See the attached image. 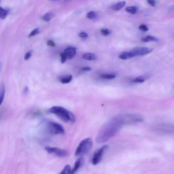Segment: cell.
<instances>
[{
    "label": "cell",
    "mask_w": 174,
    "mask_h": 174,
    "mask_svg": "<svg viewBox=\"0 0 174 174\" xmlns=\"http://www.w3.org/2000/svg\"><path fill=\"white\" fill-rule=\"evenodd\" d=\"M8 13V10L0 7V18L1 19H5Z\"/></svg>",
    "instance_id": "obj_18"
},
{
    "label": "cell",
    "mask_w": 174,
    "mask_h": 174,
    "mask_svg": "<svg viewBox=\"0 0 174 174\" xmlns=\"http://www.w3.org/2000/svg\"><path fill=\"white\" fill-rule=\"evenodd\" d=\"M60 56L61 58V62L62 63H64L66 62L67 59L66 55L64 54V53H62L60 54Z\"/></svg>",
    "instance_id": "obj_25"
},
{
    "label": "cell",
    "mask_w": 174,
    "mask_h": 174,
    "mask_svg": "<svg viewBox=\"0 0 174 174\" xmlns=\"http://www.w3.org/2000/svg\"><path fill=\"white\" fill-rule=\"evenodd\" d=\"M73 78V76L70 75L67 76H65L62 78L60 79V82L62 84H67L71 82Z\"/></svg>",
    "instance_id": "obj_16"
},
{
    "label": "cell",
    "mask_w": 174,
    "mask_h": 174,
    "mask_svg": "<svg viewBox=\"0 0 174 174\" xmlns=\"http://www.w3.org/2000/svg\"><path fill=\"white\" fill-rule=\"evenodd\" d=\"M110 123H106L102 127L96 136V141L98 143H103L107 141L117 133L121 127L114 126Z\"/></svg>",
    "instance_id": "obj_1"
},
{
    "label": "cell",
    "mask_w": 174,
    "mask_h": 174,
    "mask_svg": "<svg viewBox=\"0 0 174 174\" xmlns=\"http://www.w3.org/2000/svg\"><path fill=\"white\" fill-rule=\"evenodd\" d=\"M74 48L70 47L65 50L64 54H65L67 58L71 59L75 56L76 51Z\"/></svg>",
    "instance_id": "obj_9"
},
{
    "label": "cell",
    "mask_w": 174,
    "mask_h": 174,
    "mask_svg": "<svg viewBox=\"0 0 174 174\" xmlns=\"http://www.w3.org/2000/svg\"><path fill=\"white\" fill-rule=\"evenodd\" d=\"M45 149L48 153L54 154L60 157H65L69 155V152L67 150L61 149L58 148L47 146L45 147Z\"/></svg>",
    "instance_id": "obj_7"
},
{
    "label": "cell",
    "mask_w": 174,
    "mask_h": 174,
    "mask_svg": "<svg viewBox=\"0 0 174 174\" xmlns=\"http://www.w3.org/2000/svg\"><path fill=\"white\" fill-rule=\"evenodd\" d=\"M55 15L52 13L49 12L46 14L42 16V19L44 21L49 22L51 21L54 17Z\"/></svg>",
    "instance_id": "obj_15"
},
{
    "label": "cell",
    "mask_w": 174,
    "mask_h": 174,
    "mask_svg": "<svg viewBox=\"0 0 174 174\" xmlns=\"http://www.w3.org/2000/svg\"><path fill=\"white\" fill-rule=\"evenodd\" d=\"M83 58L85 60L89 61H94L97 59V57L94 53H86L83 55Z\"/></svg>",
    "instance_id": "obj_12"
},
{
    "label": "cell",
    "mask_w": 174,
    "mask_h": 174,
    "mask_svg": "<svg viewBox=\"0 0 174 174\" xmlns=\"http://www.w3.org/2000/svg\"><path fill=\"white\" fill-rule=\"evenodd\" d=\"M1 63H0V71H1Z\"/></svg>",
    "instance_id": "obj_32"
},
{
    "label": "cell",
    "mask_w": 174,
    "mask_h": 174,
    "mask_svg": "<svg viewBox=\"0 0 174 174\" xmlns=\"http://www.w3.org/2000/svg\"><path fill=\"white\" fill-rule=\"evenodd\" d=\"M91 68L89 67H84L82 68V70L83 71H91Z\"/></svg>",
    "instance_id": "obj_30"
},
{
    "label": "cell",
    "mask_w": 174,
    "mask_h": 174,
    "mask_svg": "<svg viewBox=\"0 0 174 174\" xmlns=\"http://www.w3.org/2000/svg\"><path fill=\"white\" fill-rule=\"evenodd\" d=\"M100 32L101 34L103 36H107L108 35L110 34L111 32L108 29H101L100 30Z\"/></svg>",
    "instance_id": "obj_23"
},
{
    "label": "cell",
    "mask_w": 174,
    "mask_h": 174,
    "mask_svg": "<svg viewBox=\"0 0 174 174\" xmlns=\"http://www.w3.org/2000/svg\"><path fill=\"white\" fill-rule=\"evenodd\" d=\"M5 85L2 83L0 86V107L3 102L5 95Z\"/></svg>",
    "instance_id": "obj_10"
},
{
    "label": "cell",
    "mask_w": 174,
    "mask_h": 174,
    "mask_svg": "<svg viewBox=\"0 0 174 174\" xmlns=\"http://www.w3.org/2000/svg\"><path fill=\"white\" fill-rule=\"evenodd\" d=\"M31 55H32V51H30L27 52L25 55L24 59L25 60H28L30 58Z\"/></svg>",
    "instance_id": "obj_26"
},
{
    "label": "cell",
    "mask_w": 174,
    "mask_h": 174,
    "mask_svg": "<svg viewBox=\"0 0 174 174\" xmlns=\"http://www.w3.org/2000/svg\"><path fill=\"white\" fill-rule=\"evenodd\" d=\"M47 44L48 46H51V47H55V42L51 40H48L47 42Z\"/></svg>",
    "instance_id": "obj_27"
},
{
    "label": "cell",
    "mask_w": 174,
    "mask_h": 174,
    "mask_svg": "<svg viewBox=\"0 0 174 174\" xmlns=\"http://www.w3.org/2000/svg\"><path fill=\"white\" fill-rule=\"evenodd\" d=\"M101 77L102 78L107 79H112L116 77V76L112 74H105L101 75Z\"/></svg>",
    "instance_id": "obj_20"
},
{
    "label": "cell",
    "mask_w": 174,
    "mask_h": 174,
    "mask_svg": "<svg viewBox=\"0 0 174 174\" xmlns=\"http://www.w3.org/2000/svg\"><path fill=\"white\" fill-rule=\"evenodd\" d=\"M148 2L150 5L152 7L155 6L156 4V1H153V0H149L148 1Z\"/></svg>",
    "instance_id": "obj_29"
},
{
    "label": "cell",
    "mask_w": 174,
    "mask_h": 174,
    "mask_svg": "<svg viewBox=\"0 0 174 174\" xmlns=\"http://www.w3.org/2000/svg\"><path fill=\"white\" fill-rule=\"evenodd\" d=\"M153 51L152 48L147 47H137L130 51L133 58L138 56H143L149 54Z\"/></svg>",
    "instance_id": "obj_6"
},
{
    "label": "cell",
    "mask_w": 174,
    "mask_h": 174,
    "mask_svg": "<svg viewBox=\"0 0 174 174\" xmlns=\"http://www.w3.org/2000/svg\"><path fill=\"white\" fill-rule=\"evenodd\" d=\"M49 111L65 123H74L76 121L75 116L73 113L62 107H53L50 108Z\"/></svg>",
    "instance_id": "obj_2"
},
{
    "label": "cell",
    "mask_w": 174,
    "mask_h": 174,
    "mask_svg": "<svg viewBox=\"0 0 174 174\" xmlns=\"http://www.w3.org/2000/svg\"><path fill=\"white\" fill-rule=\"evenodd\" d=\"M97 14L95 11H90L87 14V17L90 19H94L97 17Z\"/></svg>",
    "instance_id": "obj_21"
},
{
    "label": "cell",
    "mask_w": 174,
    "mask_h": 174,
    "mask_svg": "<svg viewBox=\"0 0 174 174\" xmlns=\"http://www.w3.org/2000/svg\"><path fill=\"white\" fill-rule=\"evenodd\" d=\"M139 29L140 30L144 31V32H146L149 30V29L147 27V26L145 25L142 24L139 27Z\"/></svg>",
    "instance_id": "obj_24"
},
{
    "label": "cell",
    "mask_w": 174,
    "mask_h": 174,
    "mask_svg": "<svg viewBox=\"0 0 174 174\" xmlns=\"http://www.w3.org/2000/svg\"><path fill=\"white\" fill-rule=\"evenodd\" d=\"M85 159L82 156L80 157L75 162L73 169L71 170V174H75L78 170L83 165Z\"/></svg>",
    "instance_id": "obj_8"
},
{
    "label": "cell",
    "mask_w": 174,
    "mask_h": 174,
    "mask_svg": "<svg viewBox=\"0 0 174 174\" xmlns=\"http://www.w3.org/2000/svg\"><path fill=\"white\" fill-rule=\"evenodd\" d=\"M108 145L103 146L95 152L92 157V163L93 165H97L100 163L102 159L104 154L108 149Z\"/></svg>",
    "instance_id": "obj_5"
},
{
    "label": "cell",
    "mask_w": 174,
    "mask_h": 174,
    "mask_svg": "<svg viewBox=\"0 0 174 174\" xmlns=\"http://www.w3.org/2000/svg\"><path fill=\"white\" fill-rule=\"evenodd\" d=\"M125 4L126 2L125 1L119 2H118L113 5L112 9L115 11L120 10L124 7Z\"/></svg>",
    "instance_id": "obj_14"
},
{
    "label": "cell",
    "mask_w": 174,
    "mask_h": 174,
    "mask_svg": "<svg viewBox=\"0 0 174 174\" xmlns=\"http://www.w3.org/2000/svg\"><path fill=\"white\" fill-rule=\"evenodd\" d=\"M46 127L48 132L52 134H64L65 132L63 126L56 122H49Z\"/></svg>",
    "instance_id": "obj_4"
},
{
    "label": "cell",
    "mask_w": 174,
    "mask_h": 174,
    "mask_svg": "<svg viewBox=\"0 0 174 174\" xmlns=\"http://www.w3.org/2000/svg\"><path fill=\"white\" fill-rule=\"evenodd\" d=\"M141 40L142 41L144 42H148L150 41L158 42L159 41L158 38L154 36H151V35H148L145 37L142 38Z\"/></svg>",
    "instance_id": "obj_13"
},
{
    "label": "cell",
    "mask_w": 174,
    "mask_h": 174,
    "mask_svg": "<svg viewBox=\"0 0 174 174\" xmlns=\"http://www.w3.org/2000/svg\"><path fill=\"white\" fill-rule=\"evenodd\" d=\"M79 36L80 37L84 38H88V35L86 32H82L80 33Z\"/></svg>",
    "instance_id": "obj_28"
},
{
    "label": "cell",
    "mask_w": 174,
    "mask_h": 174,
    "mask_svg": "<svg viewBox=\"0 0 174 174\" xmlns=\"http://www.w3.org/2000/svg\"><path fill=\"white\" fill-rule=\"evenodd\" d=\"M138 8L135 6H132L127 7L125 9V10L127 12L131 14H135L138 11Z\"/></svg>",
    "instance_id": "obj_17"
},
{
    "label": "cell",
    "mask_w": 174,
    "mask_h": 174,
    "mask_svg": "<svg viewBox=\"0 0 174 174\" xmlns=\"http://www.w3.org/2000/svg\"><path fill=\"white\" fill-rule=\"evenodd\" d=\"M93 146V142L91 138H87L81 141L75 151L76 156L86 154L91 150Z\"/></svg>",
    "instance_id": "obj_3"
},
{
    "label": "cell",
    "mask_w": 174,
    "mask_h": 174,
    "mask_svg": "<svg viewBox=\"0 0 174 174\" xmlns=\"http://www.w3.org/2000/svg\"><path fill=\"white\" fill-rule=\"evenodd\" d=\"M150 78L149 75H144L140 76L137 77L132 80V82L134 83H143L146 80L149 79Z\"/></svg>",
    "instance_id": "obj_11"
},
{
    "label": "cell",
    "mask_w": 174,
    "mask_h": 174,
    "mask_svg": "<svg viewBox=\"0 0 174 174\" xmlns=\"http://www.w3.org/2000/svg\"><path fill=\"white\" fill-rule=\"evenodd\" d=\"M0 2H1V1H0Z\"/></svg>",
    "instance_id": "obj_33"
},
{
    "label": "cell",
    "mask_w": 174,
    "mask_h": 174,
    "mask_svg": "<svg viewBox=\"0 0 174 174\" xmlns=\"http://www.w3.org/2000/svg\"><path fill=\"white\" fill-rule=\"evenodd\" d=\"M29 88L28 86H26L24 88V89L23 92L24 94L27 93L28 92Z\"/></svg>",
    "instance_id": "obj_31"
},
{
    "label": "cell",
    "mask_w": 174,
    "mask_h": 174,
    "mask_svg": "<svg viewBox=\"0 0 174 174\" xmlns=\"http://www.w3.org/2000/svg\"><path fill=\"white\" fill-rule=\"evenodd\" d=\"M71 166L67 165L65 167L60 174H71Z\"/></svg>",
    "instance_id": "obj_19"
},
{
    "label": "cell",
    "mask_w": 174,
    "mask_h": 174,
    "mask_svg": "<svg viewBox=\"0 0 174 174\" xmlns=\"http://www.w3.org/2000/svg\"><path fill=\"white\" fill-rule=\"evenodd\" d=\"M40 33V30L38 28L35 29L31 32L29 35V37H31L37 35Z\"/></svg>",
    "instance_id": "obj_22"
}]
</instances>
